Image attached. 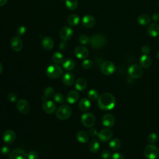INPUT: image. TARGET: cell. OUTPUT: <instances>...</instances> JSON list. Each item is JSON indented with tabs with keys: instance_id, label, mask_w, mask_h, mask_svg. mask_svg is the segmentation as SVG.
<instances>
[{
	"instance_id": "obj_33",
	"label": "cell",
	"mask_w": 159,
	"mask_h": 159,
	"mask_svg": "<svg viewBox=\"0 0 159 159\" xmlns=\"http://www.w3.org/2000/svg\"><path fill=\"white\" fill-rule=\"evenodd\" d=\"M52 60L56 64H60L63 61V54L60 52H55L52 56Z\"/></svg>"
},
{
	"instance_id": "obj_16",
	"label": "cell",
	"mask_w": 159,
	"mask_h": 159,
	"mask_svg": "<svg viewBox=\"0 0 159 159\" xmlns=\"http://www.w3.org/2000/svg\"><path fill=\"white\" fill-rule=\"evenodd\" d=\"M74 52H75V56L81 60L86 59L89 55V52L88 49L86 47L81 45L78 46L77 47H76Z\"/></svg>"
},
{
	"instance_id": "obj_50",
	"label": "cell",
	"mask_w": 159,
	"mask_h": 159,
	"mask_svg": "<svg viewBox=\"0 0 159 159\" xmlns=\"http://www.w3.org/2000/svg\"><path fill=\"white\" fill-rule=\"evenodd\" d=\"M8 0H0V7L4 6Z\"/></svg>"
},
{
	"instance_id": "obj_7",
	"label": "cell",
	"mask_w": 159,
	"mask_h": 159,
	"mask_svg": "<svg viewBox=\"0 0 159 159\" xmlns=\"http://www.w3.org/2000/svg\"><path fill=\"white\" fill-rule=\"evenodd\" d=\"M128 74L130 77L134 79L140 78L143 74V70L142 66L137 64L132 65L128 68Z\"/></svg>"
},
{
	"instance_id": "obj_18",
	"label": "cell",
	"mask_w": 159,
	"mask_h": 159,
	"mask_svg": "<svg viewBox=\"0 0 159 159\" xmlns=\"http://www.w3.org/2000/svg\"><path fill=\"white\" fill-rule=\"evenodd\" d=\"M82 24L83 26L86 28H91L96 24V20L93 16L91 15H86L82 19Z\"/></svg>"
},
{
	"instance_id": "obj_34",
	"label": "cell",
	"mask_w": 159,
	"mask_h": 159,
	"mask_svg": "<svg viewBox=\"0 0 159 159\" xmlns=\"http://www.w3.org/2000/svg\"><path fill=\"white\" fill-rule=\"evenodd\" d=\"M55 94V90L54 89L51 87H47L45 88V89L44 90V93H43V97L45 99H48V98H51L52 97H53Z\"/></svg>"
},
{
	"instance_id": "obj_19",
	"label": "cell",
	"mask_w": 159,
	"mask_h": 159,
	"mask_svg": "<svg viewBox=\"0 0 159 159\" xmlns=\"http://www.w3.org/2000/svg\"><path fill=\"white\" fill-rule=\"evenodd\" d=\"M75 81V76L73 73L67 72L63 75L62 76L63 83L68 86H71Z\"/></svg>"
},
{
	"instance_id": "obj_36",
	"label": "cell",
	"mask_w": 159,
	"mask_h": 159,
	"mask_svg": "<svg viewBox=\"0 0 159 159\" xmlns=\"http://www.w3.org/2000/svg\"><path fill=\"white\" fill-rule=\"evenodd\" d=\"M53 100L57 102V103H63L64 101H65V98H64V96L63 95L60 93H55L53 96Z\"/></svg>"
},
{
	"instance_id": "obj_12",
	"label": "cell",
	"mask_w": 159,
	"mask_h": 159,
	"mask_svg": "<svg viewBox=\"0 0 159 159\" xmlns=\"http://www.w3.org/2000/svg\"><path fill=\"white\" fill-rule=\"evenodd\" d=\"M73 29L68 26L63 27L60 31V37L63 41L69 40L73 36Z\"/></svg>"
},
{
	"instance_id": "obj_31",
	"label": "cell",
	"mask_w": 159,
	"mask_h": 159,
	"mask_svg": "<svg viewBox=\"0 0 159 159\" xmlns=\"http://www.w3.org/2000/svg\"><path fill=\"white\" fill-rule=\"evenodd\" d=\"M121 145V142L120 140L117 139V138H114L112 139L109 143V148L112 150H117L118 149H119V148L120 147Z\"/></svg>"
},
{
	"instance_id": "obj_13",
	"label": "cell",
	"mask_w": 159,
	"mask_h": 159,
	"mask_svg": "<svg viewBox=\"0 0 159 159\" xmlns=\"http://www.w3.org/2000/svg\"><path fill=\"white\" fill-rule=\"evenodd\" d=\"M11 48L15 52H19L22 50L23 47V42L19 36H15L11 39Z\"/></svg>"
},
{
	"instance_id": "obj_38",
	"label": "cell",
	"mask_w": 159,
	"mask_h": 159,
	"mask_svg": "<svg viewBox=\"0 0 159 159\" xmlns=\"http://www.w3.org/2000/svg\"><path fill=\"white\" fill-rule=\"evenodd\" d=\"M148 141L151 143V144H153L155 143H156L158 140V136L155 133H151L148 135L147 137Z\"/></svg>"
},
{
	"instance_id": "obj_51",
	"label": "cell",
	"mask_w": 159,
	"mask_h": 159,
	"mask_svg": "<svg viewBox=\"0 0 159 159\" xmlns=\"http://www.w3.org/2000/svg\"><path fill=\"white\" fill-rule=\"evenodd\" d=\"M2 70H3L2 65V64L0 63V75H1V73L2 72Z\"/></svg>"
},
{
	"instance_id": "obj_44",
	"label": "cell",
	"mask_w": 159,
	"mask_h": 159,
	"mask_svg": "<svg viewBox=\"0 0 159 159\" xmlns=\"http://www.w3.org/2000/svg\"><path fill=\"white\" fill-rule=\"evenodd\" d=\"M110 159H124L123 155L118 152H116L114 153L111 157H110Z\"/></svg>"
},
{
	"instance_id": "obj_47",
	"label": "cell",
	"mask_w": 159,
	"mask_h": 159,
	"mask_svg": "<svg viewBox=\"0 0 159 159\" xmlns=\"http://www.w3.org/2000/svg\"><path fill=\"white\" fill-rule=\"evenodd\" d=\"M68 45H67V43L66 42V41H62L59 44V48L61 50H65L67 48Z\"/></svg>"
},
{
	"instance_id": "obj_40",
	"label": "cell",
	"mask_w": 159,
	"mask_h": 159,
	"mask_svg": "<svg viewBox=\"0 0 159 159\" xmlns=\"http://www.w3.org/2000/svg\"><path fill=\"white\" fill-rule=\"evenodd\" d=\"M92 65H93L92 61L88 59L84 60L82 63V67L86 70H88V69L91 68Z\"/></svg>"
},
{
	"instance_id": "obj_32",
	"label": "cell",
	"mask_w": 159,
	"mask_h": 159,
	"mask_svg": "<svg viewBox=\"0 0 159 159\" xmlns=\"http://www.w3.org/2000/svg\"><path fill=\"white\" fill-rule=\"evenodd\" d=\"M66 7L70 11H74L78 7V0H65Z\"/></svg>"
},
{
	"instance_id": "obj_24",
	"label": "cell",
	"mask_w": 159,
	"mask_h": 159,
	"mask_svg": "<svg viewBox=\"0 0 159 159\" xmlns=\"http://www.w3.org/2000/svg\"><path fill=\"white\" fill-rule=\"evenodd\" d=\"M139 63L142 67L144 68H148L152 64V60L150 57H148L147 55H143L140 58Z\"/></svg>"
},
{
	"instance_id": "obj_11",
	"label": "cell",
	"mask_w": 159,
	"mask_h": 159,
	"mask_svg": "<svg viewBox=\"0 0 159 159\" xmlns=\"http://www.w3.org/2000/svg\"><path fill=\"white\" fill-rule=\"evenodd\" d=\"M9 159H27V154L24 150L17 148L9 153Z\"/></svg>"
},
{
	"instance_id": "obj_10",
	"label": "cell",
	"mask_w": 159,
	"mask_h": 159,
	"mask_svg": "<svg viewBox=\"0 0 159 159\" xmlns=\"http://www.w3.org/2000/svg\"><path fill=\"white\" fill-rule=\"evenodd\" d=\"M16 106L19 112L22 114H27L30 111V105L28 101L25 99H19L17 101Z\"/></svg>"
},
{
	"instance_id": "obj_22",
	"label": "cell",
	"mask_w": 159,
	"mask_h": 159,
	"mask_svg": "<svg viewBox=\"0 0 159 159\" xmlns=\"http://www.w3.org/2000/svg\"><path fill=\"white\" fill-rule=\"evenodd\" d=\"M91 106V103L90 101L87 98L81 99L78 104L79 109L83 112H86L88 111L90 109Z\"/></svg>"
},
{
	"instance_id": "obj_28",
	"label": "cell",
	"mask_w": 159,
	"mask_h": 159,
	"mask_svg": "<svg viewBox=\"0 0 159 159\" xmlns=\"http://www.w3.org/2000/svg\"><path fill=\"white\" fill-rule=\"evenodd\" d=\"M76 139L78 141L82 143H85L88 142L89 137L86 132L83 130H80L76 134Z\"/></svg>"
},
{
	"instance_id": "obj_39",
	"label": "cell",
	"mask_w": 159,
	"mask_h": 159,
	"mask_svg": "<svg viewBox=\"0 0 159 159\" xmlns=\"http://www.w3.org/2000/svg\"><path fill=\"white\" fill-rule=\"evenodd\" d=\"M26 27L23 25H19L17 28V30H16V34L17 35V36H22L24 35L25 32H26Z\"/></svg>"
},
{
	"instance_id": "obj_37",
	"label": "cell",
	"mask_w": 159,
	"mask_h": 159,
	"mask_svg": "<svg viewBox=\"0 0 159 159\" xmlns=\"http://www.w3.org/2000/svg\"><path fill=\"white\" fill-rule=\"evenodd\" d=\"M78 41L81 44L86 45L90 42L91 39L86 35H81L78 38Z\"/></svg>"
},
{
	"instance_id": "obj_26",
	"label": "cell",
	"mask_w": 159,
	"mask_h": 159,
	"mask_svg": "<svg viewBox=\"0 0 159 159\" xmlns=\"http://www.w3.org/2000/svg\"><path fill=\"white\" fill-rule=\"evenodd\" d=\"M88 148L90 152L92 153H96L100 148V144L98 141L94 139L90 140L88 144Z\"/></svg>"
},
{
	"instance_id": "obj_30",
	"label": "cell",
	"mask_w": 159,
	"mask_h": 159,
	"mask_svg": "<svg viewBox=\"0 0 159 159\" xmlns=\"http://www.w3.org/2000/svg\"><path fill=\"white\" fill-rule=\"evenodd\" d=\"M80 19L76 14H71L67 18V22L70 25L76 26L80 22Z\"/></svg>"
},
{
	"instance_id": "obj_49",
	"label": "cell",
	"mask_w": 159,
	"mask_h": 159,
	"mask_svg": "<svg viewBox=\"0 0 159 159\" xmlns=\"http://www.w3.org/2000/svg\"><path fill=\"white\" fill-rule=\"evenodd\" d=\"M152 20L154 22H158L159 21V13L158 12H155L152 15Z\"/></svg>"
},
{
	"instance_id": "obj_8",
	"label": "cell",
	"mask_w": 159,
	"mask_h": 159,
	"mask_svg": "<svg viewBox=\"0 0 159 159\" xmlns=\"http://www.w3.org/2000/svg\"><path fill=\"white\" fill-rule=\"evenodd\" d=\"M115 70V65L111 61H105L102 63L101 66V72L105 75H110L112 74Z\"/></svg>"
},
{
	"instance_id": "obj_41",
	"label": "cell",
	"mask_w": 159,
	"mask_h": 159,
	"mask_svg": "<svg viewBox=\"0 0 159 159\" xmlns=\"http://www.w3.org/2000/svg\"><path fill=\"white\" fill-rule=\"evenodd\" d=\"M7 98L8 100L11 102H14L17 100V95L12 92H10L9 93H8Z\"/></svg>"
},
{
	"instance_id": "obj_45",
	"label": "cell",
	"mask_w": 159,
	"mask_h": 159,
	"mask_svg": "<svg viewBox=\"0 0 159 159\" xmlns=\"http://www.w3.org/2000/svg\"><path fill=\"white\" fill-rule=\"evenodd\" d=\"M0 152H1V153L4 155H7L9 152H10V148L7 146H3L2 147H1V150H0Z\"/></svg>"
},
{
	"instance_id": "obj_4",
	"label": "cell",
	"mask_w": 159,
	"mask_h": 159,
	"mask_svg": "<svg viewBox=\"0 0 159 159\" xmlns=\"http://www.w3.org/2000/svg\"><path fill=\"white\" fill-rule=\"evenodd\" d=\"M90 43L92 47L94 48H100L105 45L106 39L102 34H94L91 37Z\"/></svg>"
},
{
	"instance_id": "obj_27",
	"label": "cell",
	"mask_w": 159,
	"mask_h": 159,
	"mask_svg": "<svg viewBox=\"0 0 159 159\" xmlns=\"http://www.w3.org/2000/svg\"><path fill=\"white\" fill-rule=\"evenodd\" d=\"M87 87V82L83 78H79L75 82V88L78 91H84Z\"/></svg>"
},
{
	"instance_id": "obj_21",
	"label": "cell",
	"mask_w": 159,
	"mask_h": 159,
	"mask_svg": "<svg viewBox=\"0 0 159 159\" xmlns=\"http://www.w3.org/2000/svg\"><path fill=\"white\" fill-rule=\"evenodd\" d=\"M147 33L151 37H157L159 34V25L153 23L149 25L147 28Z\"/></svg>"
},
{
	"instance_id": "obj_3",
	"label": "cell",
	"mask_w": 159,
	"mask_h": 159,
	"mask_svg": "<svg viewBox=\"0 0 159 159\" xmlns=\"http://www.w3.org/2000/svg\"><path fill=\"white\" fill-rule=\"evenodd\" d=\"M63 74L62 68L58 65L53 64L48 66L46 70L47 76L52 79L59 78Z\"/></svg>"
},
{
	"instance_id": "obj_35",
	"label": "cell",
	"mask_w": 159,
	"mask_h": 159,
	"mask_svg": "<svg viewBox=\"0 0 159 159\" xmlns=\"http://www.w3.org/2000/svg\"><path fill=\"white\" fill-rule=\"evenodd\" d=\"M88 97L90 100H96L99 97V93L96 89H91L88 93Z\"/></svg>"
},
{
	"instance_id": "obj_25",
	"label": "cell",
	"mask_w": 159,
	"mask_h": 159,
	"mask_svg": "<svg viewBox=\"0 0 159 159\" xmlns=\"http://www.w3.org/2000/svg\"><path fill=\"white\" fill-rule=\"evenodd\" d=\"M62 67L66 71H70L73 70L75 66V62L71 58H66L63 61Z\"/></svg>"
},
{
	"instance_id": "obj_6",
	"label": "cell",
	"mask_w": 159,
	"mask_h": 159,
	"mask_svg": "<svg viewBox=\"0 0 159 159\" xmlns=\"http://www.w3.org/2000/svg\"><path fill=\"white\" fill-rule=\"evenodd\" d=\"M81 121L82 124L86 127H91L95 124L96 119L92 113L86 112L81 116Z\"/></svg>"
},
{
	"instance_id": "obj_14",
	"label": "cell",
	"mask_w": 159,
	"mask_h": 159,
	"mask_svg": "<svg viewBox=\"0 0 159 159\" xmlns=\"http://www.w3.org/2000/svg\"><path fill=\"white\" fill-rule=\"evenodd\" d=\"M16 133L12 130H7L2 134V140L6 144L12 143L16 139Z\"/></svg>"
},
{
	"instance_id": "obj_48",
	"label": "cell",
	"mask_w": 159,
	"mask_h": 159,
	"mask_svg": "<svg viewBox=\"0 0 159 159\" xmlns=\"http://www.w3.org/2000/svg\"><path fill=\"white\" fill-rule=\"evenodd\" d=\"M89 135L91 136H92V137H95V136L98 135V131L95 129H94V128L90 129L89 130Z\"/></svg>"
},
{
	"instance_id": "obj_46",
	"label": "cell",
	"mask_w": 159,
	"mask_h": 159,
	"mask_svg": "<svg viewBox=\"0 0 159 159\" xmlns=\"http://www.w3.org/2000/svg\"><path fill=\"white\" fill-rule=\"evenodd\" d=\"M141 52L143 55H148L150 52V48L147 45H144L141 48Z\"/></svg>"
},
{
	"instance_id": "obj_20",
	"label": "cell",
	"mask_w": 159,
	"mask_h": 159,
	"mask_svg": "<svg viewBox=\"0 0 159 159\" xmlns=\"http://www.w3.org/2000/svg\"><path fill=\"white\" fill-rule=\"evenodd\" d=\"M54 42L50 37H45L42 40V46L45 50H50L53 48Z\"/></svg>"
},
{
	"instance_id": "obj_53",
	"label": "cell",
	"mask_w": 159,
	"mask_h": 159,
	"mask_svg": "<svg viewBox=\"0 0 159 159\" xmlns=\"http://www.w3.org/2000/svg\"><path fill=\"white\" fill-rule=\"evenodd\" d=\"M158 7H159V1H158Z\"/></svg>"
},
{
	"instance_id": "obj_23",
	"label": "cell",
	"mask_w": 159,
	"mask_h": 159,
	"mask_svg": "<svg viewBox=\"0 0 159 159\" xmlns=\"http://www.w3.org/2000/svg\"><path fill=\"white\" fill-rule=\"evenodd\" d=\"M79 93L75 90H71L67 94L66 101L70 104L75 103L79 99Z\"/></svg>"
},
{
	"instance_id": "obj_2",
	"label": "cell",
	"mask_w": 159,
	"mask_h": 159,
	"mask_svg": "<svg viewBox=\"0 0 159 159\" xmlns=\"http://www.w3.org/2000/svg\"><path fill=\"white\" fill-rule=\"evenodd\" d=\"M72 111L71 107L67 104L60 106L56 111V116L60 120L68 119L71 115Z\"/></svg>"
},
{
	"instance_id": "obj_29",
	"label": "cell",
	"mask_w": 159,
	"mask_h": 159,
	"mask_svg": "<svg viewBox=\"0 0 159 159\" xmlns=\"http://www.w3.org/2000/svg\"><path fill=\"white\" fill-rule=\"evenodd\" d=\"M137 21L139 24L142 26H145L149 24L150 22V17L145 14L140 15L137 18Z\"/></svg>"
},
{
	"instance_id": "obj_17",
	"label": "cell",
	"mask_w": 159,
	"mask_h": 159,
	"mask_svg": "<svg viewBox=\"0 0 159 159\" xmlns=\"http://www.w3.org/2000/svg\"><path fill=\"white\" fill-rule=\"evenodd\" d=\"M102 122L107 128L112 127L115 124V118L111 114H106L102 117Z\"/></svg>"
},
{
	"instance_id": "obj_15",
	"label": "cell",
	"mask_w": 159,
	"mask_h": 159,
	"mask_svg": "<svg viewBox=\"0 0 159 159\" xmlns=\"http://www.w3.org/2000/svg\"><path fill=\"white\" fill-rule=\"evenodd\" d=\"M42 107L43 111L48 114H53L56 111V104L50 100L44 101Z\"/></svg>"
},
{
	"instance_id": "obj_43",
	"label": "cell",
	"mask_w": 159,
	"mask_h": 159,
	"mask_svg": "<svg viewBox=\"0 0 159 159\" xmlns=\"http://www.w3.org/2000/svg\"><path fill=\"white\" fill-rule=\"evenodd\" d=\"M101 156L103 159H107L111 157V153L108 150H104L101 152Z\"/></svg>"
},
{
	"instance_id": "obj_5",
	"label": "cell",
	"mask_w": 159,
	"mask_h": 159,
	"mask_svg": "<svg viewBox=\"0 0 159 159\" xmlns=\"http://www.w3.org/2000/svg\"><path fill=\"white\" fill-rule=\"evenodd\" d=\"M158 153L159 151L158 148L153 144L148 145L145 147L143 151L144 156L147 159H155L158 157Z\"/></svg>"
},
{
	"instance_id": "obj_9",
	"label": "cell",
	"mask_w": 159,
	"mask_h": 159,
	"mask_svg": "<svg viewBox=\"0 0 159 159\" xmlns=\"http://www.w3.org/2000/svg\"><path fill=\"white\" fill-rule=\"evenodd\" d=\"M112 131L109 128L102 129L98 134V137L102 142H108L112 137Z\"/></svg>"
},
{
	"instance_id": "obj_42",
	"label": "cell",
	"mask_w": 159,
	"mask_h": 159,
	"mask_svg": "<svg viewBox=\"0 0 159 159\" xmlns=\"http://www.w3.org/2000/svg\"><path fill=\"white\" fill-rule=\"evenodd\" d=\"M39 155L37 152L34 150L30 151L27 153V159H38Z\"/></svg>"
},
{
	"instance_id": "obj_52",
	"label": "cell",
	"mask_w": 159,
	"mask_h": 159,
	"mask_svg": "<svg viewBox=\"0 0 159 159\" xmlns=\"http://www.w3.org/2000/svg\"><path fill=\"white\" fill-rule=\"evenodd\" d=\"M157 58L159 60V50H158V52H157Z\"/></svg>"
},
{
	"instance_id": "obj_1",
	"label": "cell",
	"mask_w": 159,
	"mask_h": 159,
	"mask_svg": "<svg viewBox=\"0 0 159 159\" xmlns=\"http://www.w3.org/2000/svg\"><path fill=\"white\" fill-rule=\"evenodd\" d=\"M97 104L100 109L103 111H109L114 107L116 99L112 94L106 93L98 97Z\"/></svg>"
}]
</instances>
